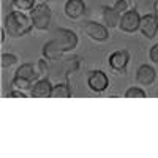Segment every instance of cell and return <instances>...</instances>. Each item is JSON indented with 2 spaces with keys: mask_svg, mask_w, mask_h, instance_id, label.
I'll use <instances>...</instances> for the list:
<instances>
[{
  "mask_svg": "<svg viewBox=\"0 0 158 158\" xmlns=\"http://www.w3.org/2000/svg\"><path fill=\"white\" fill-rule=\"evenodd\" d=\"M8 97H11V98H25V92H22V90H16V89H15V92H11Z\"/></svg>",
  "mask_w": 158,
  "mask_h": 158,
  "instance_id": "cell-21",
  "label": "cell"
},
{
  "mask_svg": "<svg viewBox=\"0 0 158 158\" xmlns=\"http://www.w3.org/2000/svg\"><path fill=\"white\" fill-rule=\"evenodd\" d=\"M87 85L94 92H97V94H101V92H104L109 87V79L106 73H103L101 70H94V71H90L87 77Z\"/></svg>",
  "mask_w": 158,
  "mask_h": 158,
  "instance_id": "cell-6",
  "label": "cell"
},
{
  "mask_svg": "<svg viewBox=\"0 0 158 158\" xmlns=\"http://www.w3.org/2000/svg\"><path fill=\"white\" fill-rule=\"evenodd\" d=\"M149 56H150V60H152V62L158 63V43H156L155 46H152V49H150V52H149Z\"/></svg>",
  "mask_w": 158,
  "mask_h": 158,
  "instance_id": "cell-20",
  "label": "cell"
},
{
  "mask_svg": "<svg viewBox=\"0 0 158 158\" xmlns=\"http://www.w3.org/2000/svg\"><path fill=\"white\" fill-rule=\"evenodd\" d=\"M11 6L13 10L16 11H24V13H30L32 8L35 6V0H13L11 2Z\"/></svg>",
  "mask_w": 158,
  "mask_h": 158,
  "instance_id": "cell-16",
  "label": "cell"
},
{
  "mask_svg": "<svg viewBox=\"0 0 158 158\" xmlns=\"http://www.w3.org/2000/svg\"><path fill=\"white\" fill-rule=\"evenodd\" d=\"M3 27H5V30L10 36L19 38V36L27 35L33 29V22H32L30 15H25L24 11L13 10L5 16Z\"/></svg>",
  "mask_w": 158,
  "mask_h": 158,
  "instance_id": "cell-2",
  "label": "cell"
},
{
  "mask_svg": "<svg viewBox=\"0 0 158 158\" xmlns=\"http://www.w3.org/2000/svg\"><path fill=\"white\" fill-rule=\"evenodd\" d=\"M52 87L54 85H51L48 77H41L33 82V85L30 89V95L33 98H49L52 94Z\"/></svg>",
  "mask_w": 158,
  "mask_h": 158,
  "instance_id": "cell-8",
  "label": "cell"
},
{
  "mask_svg": "<svg viewBox=\"0 0 158 158\" xmlns=\"http://www.w3.org/2000/svg\"><path fill=\"white\" fill-rule=\"evenodd\" d=\"M155 76H156V71L153 67H150V65H141L139 70L136 71V81L141 85H150L155 81Z\"/></svg>",
  "mask_w": 158,
  "mask_h": 158,
  "instance_id": "cell-13",
  "label": "cell"
},
{
  "mask_svg": "<svg viewBox=\"0 0 158 158\" xmlns=\"http://www.w3.org/2000/svg\"><path fill=\"white\" fill-rule=\"evenodd\" d=\"M120 15H123V13H127L130 8H128V0H115V3L112 5Z\"/></svg>",
  "mask_w": 158,
  "mask_h": 158,
  "instance_id": "cell-19",
  "label": "cell"
},
{
  "mask_svg": "<svg viewBox=\"0 0 158 158\" xmlns=\"http://www.w3.org/2000/svg\"><path fill=\"white\" fill-rule=\"evenodd\" d=\"M15 76H19V77H25V79H30L32 82L38 81L40 76H41V71L38 68V63L33 65V63H24L18 68L16 74Z\"/></svg>",
  "mask_w": 158,
  "mask_h": 158,
  "instance_id": "cell-12",
  "label": "cell"
},
{
  "mask_svg": "<svg viewBox=\"0 0 158 158\" xmlns=\"http://www.w3.org/2000/svg\"><path fill=\"white\" fill-rule=\"evenodd\" d=\"M65 16L70 18V19H79L81 16H84L85 13V3L82 0H68L65 3Z\"/></svg>",
  "mask_w": 158,
  "mask_h": 158,
  "instance_id": "cell-9",
  "label": "cell"
},
{
  "mask_svg": "<svg viewBox=\"0 0 158 158\" xmlns=\"http://www.w3.org/2000/svg\"><path fill=\"white\" fill-rule=\"evenodd\" d=\"M16 62H18V57L13 54H2V57H0V65H2L3 70L11 68L13 65H16Z\"/></svg>",
  "mask_w": 158,
  "mask_h": 158,
  "instance_id": "cell-17",
  "label": "cell"
},
{
  "mask_svg": "<svg viewBox=\"0 0 158 158\" xmlns=\"http://www.w3.org/2000/svg\"><path fill=\"white\" fill-rule=\"evenodd\" d=\"M139 30L142 32L144 36H147V38H153L156 35V32H158V18H156L155 13L141 16Z\"/></svg>",
  "mask_w": 158,
  "mask_h": 158,
  "instance_id": "cell-7",
  "label": "cell"
},
{
  "mask_svg": "<svg viewBox=\"0 0 158 158\" xmlns=\"http://www.w3.org/2000/svg\"><path fill=\"white\" fill-rule=\"evenodd\" d=\"M30 18L33 22V27L38 30H48L51 27V8L48 6V3H38L32 8L30 11Z\"/></svg>",
  "mask_w": 158,
  "mask_h": 158,
  "instance_id": "cell-3",
  "label": "cell"
},
{
  "mask_svg": "<svg viewBox=\"0 0 158 158\" xmlns=\"http://www.w3.org/2000/svg\"><path fill=\"white\" fill-rule=\"evenodd\" d=\"M139 25H141V16L136 10H128L127 13H123L122 18H120V27L122 32H127V33H133L136 30H139Z\"/></svg>",
  "mask_w": 158,
  "mask_h": 158,
  "instance_id": "cell-5",
  "label": "cell"
},
{
  "mask_svg": "<svg viewBox=\"0 0 158 158\" xmlns=\"http://www.w3.org/2000/svg\"><path fill=\"white\" fill-rule=\"evenodd\" d=\"M70 95H71V92H70L68 84H57L52 87L51 98H68Z\"/></svg>",
  "mask_w": 158,
  "mask_h": 158,
  "instance_id": "cell-15",
  "label": "cell"
},
{
  "mask_svg": "<svg viewBox=\"0 0 158 158\" xmlns=\"http://www.w3.org/2000/svg\"><path fill=\"white\" fill-rule=\"evenodd\" d=\"M8 33H6V30H5V27H2V30H0V43H3L5 41V36H6Z\"/></svg>",
  "mask_w": 158,
  "mask_h": 158,
  "instance_id": "cell-22",
  "label": "cell"
},
{
  "mask_svg": "<svg viewBox=\"0 0 158 158\" xmlns=\"http://www.w3.org/2000/svg\"><path fill=\"white\" fill-rule=\"evenodd\" d=\"M125 98H146V92L141 87H130L125 92Z\"/></svg>",
  "mask_w": 158,
  "mask_h": 158,
  "instance_id": "cell-18",
  "label": "cell"
},
{
  "mask_svg": "<svg viewBox=\"0 0 158 158\" xmlns=\"http://www.w3.org/2000/svg\"><path fill=\"white\" fill-rule=\"evenodd\" d=\"M153 13H155V15H156V18H158V0H156V2L153 3Z\"/></svg>",
  "mask_w": 158,
  "mask_h": 158,
  "instance_id": "cell-23",
  "label": "cell"
},
{
  "mask_svg": "<svg viewBox=\"0 0 158 158\" xmlns=\"http://www.w3.org/2000/svg\"><path fill=\"white\" fill-rule=\"evenodd\" d=\"M11 85H13V89H16V90L27 92V90H30V89H32L33 82L30 81V79H25V77L15 76V77H13V81H11Z\"/></svg>",
  "mask_w": 158,
  "mask_h": 158,
  "instance_id": "cell-14",
  "label": "cell"
},
{
  "mask_svg": "<svg viewBox=\"0 0 158 158\" xmlns=\"http://www.w3.org/2000/svg\"><path fill=\"white\" fill-rule=\"evenodd\" d=\"M130 62L128 51H115L109 56V67L115 71H123Z\"/></svg>",
  "mask_w": 158,
  "mask_h": 158,
  "instance_id": "cell-10",
  "label": "cell"
},
{
  "mask_svg": "<svg viewBox=\"0 0 158 158\" xmlns=\"http://www.w3.org/2000/svg\"><path fill=\"white\" fill-rule=\"evenodd\" d=\"M120 18H122V15L114 6L103 5V21H104V25H106L108 29L117 27V25L120 24Z\"/></svg>",
  "mask_w": 158,
  "mask_h": 158,
  "instance_id": "cell-11",
  "label": "cell"
},
{
  "mask_svg": "<svg viewBox=\"0 0 158 158\" xmlns=\"http://www.w3.org/2000/svg\"><path fill=\"white\" fill-rule=\"evenodd\" d=\"M82 33L87 35L94 41H106L109 38V30L106 25L98 24L95 21H89L82 25Z\"/></svg>",
  "mask_w": 158,
  "mask_h": 158,
  "instance_id": "cell-4",
  "label": "cell"
},
{
  "mask_svg": "<svg viewBox=\"0 0 158 158\" xmlns=\"http://www.w3.org/2000/svg\"><path fill=\"white\" fill-rule=\"evenodd\" d=\"M77 46V35L68 29H57L54 38L43 46V56L48 60H54L65 52H70Z\"/></svg>",
  "mask_w": 158,
  "mask_h": 158,
  "instance_id": "cell-1",
  "label": "cell"
},
{
  "mask_svg": "<svg viewBox=\"0 0 158 158\" xmlns=\"http://www.w3.org/2000/svg\"><path fill=\"white\" fill-rule=\"evenodd\" d=\"M128 2H131V3H136V2H139V0H128Z\"/></svg>",
  "mask_w": 158,
  "mask_h": 158,
  "instance_id": "cell-24",
  "label": "cell"
}]
</instances>
